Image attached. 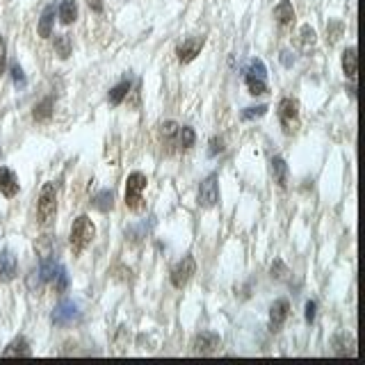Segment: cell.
Listing matches in <instances>:
<instances>
[{
	"label": "cell",
	"mask_w": 365,
	"mask_h": 365,
	"mask_svg": "<svg viewBox=\"0 0 365 365\" xmlns=\"http://www.w3.org/2000/svg\"><path fill=\"white\" fill-rule=\"evenodd\" d=\"M96 238V226L87 215H80V217L73 222L71 226V235H69V242H71V251L73 256H80L85 249L94 242Z\"/></svg>",
	"instance_id": "cell-1"
},
{
	"label": "cell",
	"mask_w": 365,
	"mask_h": 365,
	"mask_svg": "<svg viewBox=\"0 0 365 365\" xmlns=\"http://www.w3.org/2000/svg\"><path fill=\"white\" fill-rule=\"evenodd\" d=\"M57 217V189L55 182H46L41 187L39 203H37V224L39 226H51Z\"/></svg>",
	"instance_id": "cell-2"
},
{
	"label": "cell",
	"mask_w": 365,
	"mask_h": 365,
	"mask_svg": "<svg viewBox=\"0 0 365 365\" xmlns=\"http://www.w3.org/2000/svg\"><path fill=\"white\" fill-rule=\"evenodd\" d=\"M148 185V178L146 173L142 171H132L128 173V180H126V208L137 212L144 208V189Z\"/></svg>",
	"instance_id": "cell-3"
},
{
	"label": "cell",
	"mask_w": 365,
	"mask_h": 365,
	"mask_svg": "<svg viewBox=\"0 0 365 365\" xmlns=\"http://www.w3.org/2000/svg\"><path fill=\"white\" fill-rule=\"evenodd\" d=\"M279 121L281 128H284L286 135H293V132L300 128V101L293 96H286L279 101Z\"/></svg>",
	"instance_id": "cell-4"
},
{
	"label": "cell",
	"mask_w": 365,
	"mask_h": 365,
	"mask_svg": "<svg viewBox=\"0 0 365 365\" xmlns=\"http://www.w3.org/2000/svg\"><path fill=\"white\" fill-rule=\"evenodd\" d=\"M51 320H53L55 327H73V325H78V322L82 320L80 304L76 300H62L53 309Z\"/></svg>",
	"instance_id": "cell-5"
},
{
	"label": "cell",
	"mask_w": 365,
	"mask_h": 365,
	"mask_svg": "<svg viewBox=\"0 0 365 365\" xmlns=\"http://www.w3.org/2000/svg\"><path fill=\"white\" fill-rule=\"evenodd\" d=\"M194 272H196V263L192 256H182V258L173 265V270L169 274V279H171V286L173 288H185L189 284V279L194 277Z\"/></svg>",
	"instance_id": "cell-6"
},
{
	"label": "cell",
	"mask_w": 365,
	"mask_h": 365,
	"mask_svg": "<svg viewBox=\"0 0 365 365\" xmlns=\"http://www.w3.org/2000/svg\"><path fill=\"white\" fill-rule=\"evenodd\" d=\"M222 347V338L215 331H201L192 338V352L201 356H210Z\"/></svg>",
	"instance_id": "cell-7"
},
{
	"label": "cell",
	"mask_w": 365,
	"mask_h": 365,
	"mask_svg": "<svg viewBox=\"0 0 365 365\" xmlns=\"http://www.w3.org/2000/svg\"><path fill=\"white\" fill-rule=\"evenodd\" d=\"M219 201V182H217V173H210L201 185H199V205L201 208H212Z\"/></svg>",
	"instance_id": "cell-8"
},
{
	"label": "cell",
	"mask_w": 365,
	"mask_h": 365,
	"mask_svg": "<svg viewBox=\"0 0 365 365\" xmlns=\"http://www.w3.org/2000/svg\"><path fill=\"white\" fill-rule=\"evenodd\" d=\"M205 44V37H187V39H182V44L176 48V55H178V62L180 64H189L194 60V57L201 53V48Z\"/></svg>",
	"instance_id": "cell-9"
},
{
	"label": "cell",
	"mask_w": 365,
	"mask_h": 365,
	"mask_svg": "<svg viewBox=\"0 0 365 365\" xmlns=\"http://www.w3.org/2000/svg\"><path fill=\"white\" fill-rule=\"evenodd\" d=\"M290 315V302L288 300H277L270 306V329L272 331H281V327L286 325Z\"/></svg>",
	"instance_id": "cell-10"
},
{
	"label": "cell",
	"mask_w": 365,
	"mask_h": 365,
	"mask_svg": "<svg viewBox=\"0 0 365 365\" xmlns=\"http://www.w3.org/2000/svg\"><path fill=\"white\" fill-rule=\"evenodd\" d=\"M16 272H19V261L12 251H0V284H10L16 279Z\"/></svg>",
	"instance_id": "cell-11"
},
{
	"label": "cell",
	"mask_w": 365,
	"mask_h": 365,
	"mask_svg": "<svg viewBox=\"0 0 365 365\" xmlns=\"http://www.w3.org/2000/svg\"><path fill=\"white\" fill-rule=\"evenodd\" d=\"M19 178H16V173L7 167H0V194L7 196V199H14L19 194Z\"/></svg>",
	"instance_id": "cell-12"
},
{
	"label": "cell",
	"mask_w": 365,
	"mask_h": 365,
	"mask_svg": "<svg viewBox=\"0 0 365 365\" xmlns=\"http://www.w3.org/2000/svg\"><path fill=\"white\" fill-rule=\"evenodd\" d=\"M331 347H334V354L336 356H356V343H354V336L343 331V334H336L331 338Z\"/></svg>",
	"instance_id": "cell-13"
},
{
	"label": "cell",
	"mask_w": 365,
	"mask_h": 365,
	"mask_svg": "<svg viewBox=\"0 0 365 365\" xmlns=\"http://www.w3.org/2000/svg\"><path fill=\"white\" fill-rule=\"evenodd\" d=\"M53 26H55V5H46V10L41 12V19H39V26L37 32L41 39H48L53 35Z\"/></svg>",
	"instance_id": "cell-14"
},
{
	"label": "cell",
	"mask_w": 365,
	"mask_h": 365,
	"mask_svg": "<svg viewBox=\"0 0 365 365\" xmlns=\"http://www.w3.org/2000/svg\"><path fill=\"white\" fill-rule=\"evenodd\" d=\"M356 71H359V55H356V46H350V48H345V53H343V73H345V78H350L354 82Z\"/></svg>",
	"instance_id": "cell-15"
},
{
	"label": "cell",
	"mask_w": 365,
	"mask_h": 365,
	"mask_svg": "<svg viewBox=\"0 0 365 365\" xmlns=\"http://www.w3.org/2000/svg\"><path fill=\"white\" fill-rule=\"evenodd\" d=\"M130 87H132L130 78L119 80L117 85L110 89V94H107V101H110V105H121L123 101H126V96L130 94Z\"/></svg>",
	"instance_id": "cell-16"
},
{
	"label": "cell",
	"mask_w": 365,
	"mask_h": 365,
	"mask_svg": "<svg viewBox=\"0 0 365 365\" xmlns=\"http://www.w3.org/2000/svg\"><path fill=\"white\" fill-rule=\"evenodd\" d=\"M272 176H274V182H277L281 189L288 187V164L281 155L272 157Z\"/></svg>",
	"instance_id": "cell-17"
},
{
	"label": "cell",
	"mask_w": 365,
	"mask_h": 365,
	"mask_svg": "<svg viewBox=\"0 0 365 365\" xmlns=\"http://www.w3.org/2000/svg\"><path fill=\"white\" fill-rule=\"evenodd\" d=\"M274 19H277L279 26H290L295 23V7L290 0H281V3L274 7Z\"/></svg>",
	"instance_id": "cell-18"
},
{
	"label": "cell",
	"mask_w": 365,
	"mask_h": 365,
	"mask_svg": "<svg viewBox=\"0 0 365 365\" xmlns=\"http://www.w3.org/2000/svg\"><path fill=\"white\" fill-rule=\"evenodd\" d=\"M57 16H60L62 26H71V23H76V19H78V3H76V0H62L60 10H57Z\"/></svg>",
	"instance_id": "cell-19"
},
{
	"label": "cell",
	"mask_w": 365,
	"mask_h": 365,
	"mask_svg": "<svg viewBox=\"0 0 365 365\" xmlns=\"http://www.w3.org/2000/svg\"><path fill=\"white\" fill-rule=\"evenodd\" d=\"M178 123L176 121H164L157 128V135H160L162 146H176V135H178Z\"/></svg>",
	"instance_id": "cell-20"
},
{
	"label": "cell",
	"mask_w": 365,
	"mask_h": 365,
	"mask_svg": "<svg viewBox=\"0 0 365 365\" xmlns=\"http://www.w3.org/2000/svg\"><path fill=\"white\" fill-rule=\"evenodd\" d=\"M53 107H55V98L53 96H46L44 101H39L32 110V119L35 121H48L53 117Z\"/></svg>",
	"instance_id": "cell-21"
},
{
	"label": "cell",
	"mask_w": 365,
	"mask_h": 365,
	"mask_svg": "<svg viewBox=\"0 0 365 365\" xmlns=\"http://www.w3.org/2000/svg\"><path fill=\"white\" fill-rule=\"evenodd\" d=\"M91 205H94L98 212H110L114 208V192L112 189H101V192L91 199Z\"/></svg>",
	"instance_id": "cell-22"
},
{
	"label": "cell",
	"mask_w": 365,
	"mask_h": 365,
	"mask_svg": "<svg viewBox=\"0 0 365 365\" xmlns=\"http://www.w3.org/2000/svg\"><path fill=\"white\" fill-rule=\"evenodd\" d=\"M3 356H32V350H30V343L23 336L14 338L10 345L5 347Z\"/></svg>",
	"instance_id": "cell-23"
},
{
	"label": "cell",
	"mask_w": 365,
	"mask_h": 365,
	"mask_svg": "<svg viewBox=\"0 0 365 365\" xmlns=\"http://www.w3.org/2000/svg\"><path fill=\"white\" fill-rule=\"evenodd\" d=\"M53 46H55V55L60 57V60H69L73 53V44L69 35H55Z\"/></svg>",
	"instance_id": "cell-24"
},
{
	"label": "cell",
	"mask_w": 365,
	"mask_h": 365,
	"mask_svg": "<svg viewBox=\"0 0 365 365\" xmlns=\"http://www.w3.org/2000/svg\"><path fill=\"white\" fill-rule=\"evenodd\" d=\"M194 142H196V132H194V128L180 126V128H178V135H176V146L185 151V148H192Z\"/></svg>",
	"instance_id": "cell-25"
},
{
	"label": "cell",
	"mask_w": 365,
	"mask_h": 365,
	"mask_svg": "<svg viewBox=\"0 0 365 365\" xmlns=\"http://www.w3.org/2000/svg\"><path fill=\"white\" fill-rule=\"evenodd\" d=\"M315 41H318V35H315V30L311 26H302L300 30V48H302V53H311V48L315 46Z\"/></svg>",
	"instance_id": "cell-26"
},
{
	"label": "cell",
	"mask_w": 365,
	"mask_h": 365,
	"mask_svg": "<svg viewBox=\"0 0 365 365\" xmlns=\"http://www.w3.org/2000/svg\"><path fill=\"white\" fill-rule=\"evenodd\" d=\"M244 82H247V89L251 96H263L267 94V80L265 78H254V76H244Z\"/></svg>",
	"instance_id": "cell-27"
},
{
	"label": "cell",
	"mask_w": 365,
	"mask_h": 365,
	"mask_svg": "<svg viewBox=\"0 0 365 365\" xmlns=\"http://www.w3.org/2000/svg\"><path fill=\"white\" fill-rule=\"evenodd\" d=\"M244 76H254V78H265V80H267V66H265V62L258 60V57H254V60L247 64Z\"/></svg>",
	"instance_id": "cell-28"
},
{
	"label": "cell",
	"mask_w": 365,
	"mask_h": 365,
	"mask_svg": "<svg viewBox=\"0 0 365 365\" xmlns=\"http://www.w3.org/2000/svg\"><path fill=\"white\" fill-rule=\"evenodd\" d=\"M51 284L55 288V293H66V290H69V274H66L64 265H60V267H57L55 277L51 279Z\"/></svg>",
	"instance_id": "cell-29"
},
{
	"label": "cell",
	"mask_w": 365,
	"mask_h": 365,
	"mask_svg": "<svg viewBox=\"0 0 365 365\" xmlns=\"http://www.w3.org/2000/svg\"><path fill=\"white\" fill-rule=\"evenodd\" d=\"M35 251L39 254V258L53 256V238L51 235H41L37 242H35Z\"/></svg>",
	"instance_id": "cell-30"
},
{
	"label": "cell",
	"mask_w": 365,
	"mask_h": 365,
	"mask_svg": "<svg viewBox=\"0 0 365 365\" xmlns=\"http://www.w3.org/2000/svg\"><path fill=\"white\" fill-rule=\"evenodd\" d=\"M343 32H345V23L343 21H329V26H327V39H329V44H336V41L343 37Z\"/></svg>",
	"instance_id": "cell-31"
},
{
	"label": "cell",
	"mask_w": 365,
	"mask_h": 365,
	"mask_svg": "<svg viewBox=\"0 0 365 365\" xmlns=\"http://www.w3.org/2000/svg\"><path fill=\"white\" fill-rule=\"evenodd\" d=\"M270 272H272V279H277V281H288L290 279V270L286 267V263L281 258H277L272 263Z\"/></svg>",
	"instance_id": "cell-32"
},
{
	"label": "cell",
	"mask_w": 365,
	"mask_h": 365,
	"mask_svg": "<svg viewBox=\"0 0 365 365\" xmlns=\"http://www.w3.org/2000/svg\"><path fill=\"white\" fill-rule=\"evenodd\" d=\"M270 107L267 105H256V107H244L242 110V121H251V119H261L267 114Z\"/></svg>",
	"instance_id": "cell-33"
},
{
	"label": "cell",
	"mask_w": 365,
	"mask_h": 365,
	"mask_svg": "<svg viewBox=\"0 0 365 365\" xmlns=\"http://www.w3.org/2000/svg\"><path fill=\"white\" fill-rule=\"evenodd\" d=\"M10 73H12V80H14L16 87H26V73H23V69H21L19 62H12Z\"/></svg>",
	"instance_id": "cell-34"
},
{
	"label": "cell",
	"mask_w": 365,
	"mask_h": 365,
	"mask_svg": "<svg viewBox=\"0 0 365 365\" xmlns=\"http://www.w3.org/2000/svg\"><path fill=\"white\" fill-rule=\"evenodd\" d=\"M219 153H224V137H212L210 139V146H208V155L210 157H217Z\"/></svg>",
	"instance_id": "cell-35"
},
{
	"label": "cell",
	"mask_w": 365,
	"mask_h": 365,
	"mask_svg": "<svg viewBox=\"0 0 365 365\" xmlns=\"http://www.w3.org/2000/svg\"><path fill=\"white\" fill-rule=\"evenodd\" d=\"M5 66H7V41L0 35V78L5 76Z\"/></svg>",
	"instance_id": "cell-36"
},
{
	"label": "cell",
	"mask_w": 365,
	"mask_h": 365,
	"mask_svg": "<svg viewBox=\"0 0 365 365\" xmlns=\"http://www.w3.org/2000/svg\"><path fill=\"white\" fill-rule=\"evenodd\" d=\"M315 315H318V304H315L313 300L306 302V322H309V325L315 322Z\"/></svg>",
	"instance_id": "cell-37"
},
{
	"label": "cell",
	"mask_w": 365,
	"mask_h": 365,
	"mask_svg": "<svg viewBox=\"0 0 365 365\" xmlns=\"http://www.w3.org/2000/svg\"><path fill=\"white\" fill-rule=\"evenodd\" d=\"M279 60H281V64L286 66V69H290V66L295 64V53H290V51H281Z\"/></svg>",
	"instance_id": "cell-38"
},
{
	"label": "cell",
	"mask_w": 365,
	"mask_h": 365,
	"mask_svg": "<svg viewBox=\"0 0 365 365\" xmlns=\"http://www.w3.org/2000/svg\"><path fill=\"white\" fill-rule=\"evenodd\" d=\"M87 5H89V10H91V12H96V14H101V12H103V7H105L103 0H87Z\"/></svg>",
	"instance_id": "cell-39"
},
{
	"label": "cell",
	"mask_w": 365,
	"mask_h": 365,
	"mask_svg": "<svg viewBox=\"0 0 365 365\" xmlns=\"http://www.w3.org/2000/svg\"><path fill=\"white\" fill-rule=\"evenodd\" d=\"M0 155H3V151H0Z\"/></svg>",
	"instance_id": "cell-40"
}]
</instances>
